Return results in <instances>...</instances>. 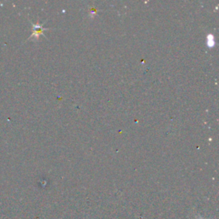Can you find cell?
Listing matches in <instances>:
<instances>
[{
	"label": "cell",
	"instance_id": "cell-2",
	"mask_svg": "<svg viewBox=\"0 0 219 219\" xmlns=\"http://www.w3.org/2000/svg\"><path fill=\"white\" fill-rule=\"evenodd\" d=\"M207 43H208V46H211V47L214 46V38H213V36L211 34L208 36V41H207Z\"/></svg>",
	"mask_w": 219,
	"mask_h": 219
},
{
	"label": "cell",
	"instance_id": "cell-1",
	"mask_svg": "<svg viewBox=\"0 0 219 219\" xmlns=\"http://www.w3.org/2000/svg\"><path fill=\"white\" fill-rule=\"evenodd\" d=\"M43 30H44V28L42 27V26L41 25H33V34L30 36V38H32V37H35V38H39V36L42 34V32H43ZM29 38V39H30Z\"/></svg>",
	"mask_w": 219,
	"mask_h": 219
}]
</instances>
